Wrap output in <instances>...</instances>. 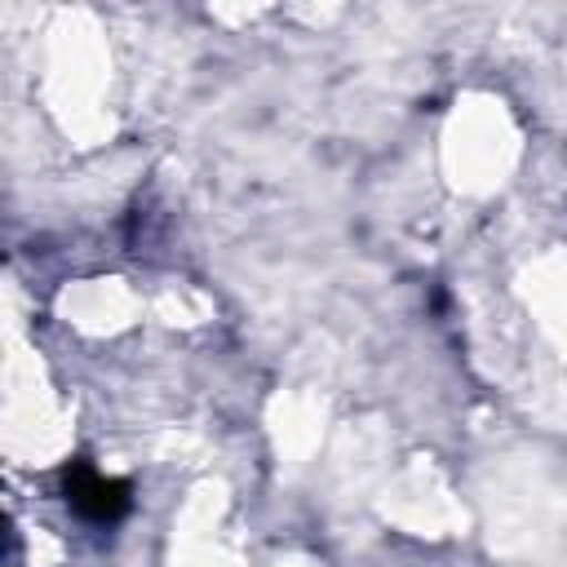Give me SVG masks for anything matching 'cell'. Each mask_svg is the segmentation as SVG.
<instances>
[{"label":"cell","instance_id":"obj_1","mask_svg":"<svg viewBox=\"0 0 567 567\" xmlns=\"http://www.w3.org/2000/svg\"><path fill=\"white\" fill-rule=\"evenodd\" d=\"M62 492H66V501H71V509H75L80 518L102 523V527H106V523H120V518L128 514V505H133L128 483L97 474L89 461H71V465L62 470Z\"/></svg>","mask_w":567,"mask_h":567}]
</instances>
